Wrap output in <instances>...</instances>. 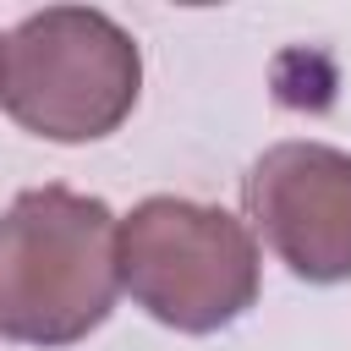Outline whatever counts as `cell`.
I'll return each instance as SVG.
<instances>
[{
    "instance_id": "2",
    "label": "cell",
    "mask_w": 351,
    "mask_h": 351,
    "mask_svg": "<svg viewBox=\"0 0 351 351\" xmlns=\"http://www.w3.org/2000/svg\"><path fill=\"white\" fill-rule=\"evenodd\" d=\"M121 291L176 335H219L252 313L263 258L247 219L219 203L154 192L121 214Z\"/></svg>"
},
{
    "instance_id": "4",
    "label": "cell",
    "mask_w": 351,
    "mask_h": 351,
    "mask_svg": "<svg viewBox=\"0 0 351 351\" xmlns=\"http://www.w3.org/2000/svg\"><path fill=\"white\" fill-rule=\"evenodd\" d=\"M247 230L307 285L351 280V154L291 137L263 148L241 176Z\"/></svg>"
},
{
    "instance_id": "1",
    "label": "cell",
    "mask_w": 351,
    "mask_h": 351,
    "mask_svg": "<svg viewBox=\"0 0 351 351\" xmlns=\"http://www.w3.org/2000/svg\"><path fill=\"white\" fill-rule=\"evenodd\" d=\"M121 219L104 197L27 186L0 214V340L77 346L115 313Z\"/></svg>"
},
{
    "instance_id": "3",
    "label": "cell",
    "mask_w": 351,
    "mask_h": 351,
    "mask_svg": "<svg viewBox=\"0 0 351 351\" xmlns=\"http://www.w3.org/2000/svg\"><path fill=\"white\" fill-rule=\"evenodd\" d=\"M143 93L137 38L93 5H44L5 33L0 110L44 143H99Z\"/></svg>"
},
{
    "instance_id": "5",
    "label": "cell",
    "mask_w": 351,
    "mask_h": 351,
    "mask_svg": "<svg viewBox=\"0 0 351 351\" xmlns=\"http://www.w3.org/2000/svg\"><path fill=\"white\" fill-rule=\"evenodd\" d=\"M0 71H5V33H0Z\"/></svg>"
}]
</instances>
